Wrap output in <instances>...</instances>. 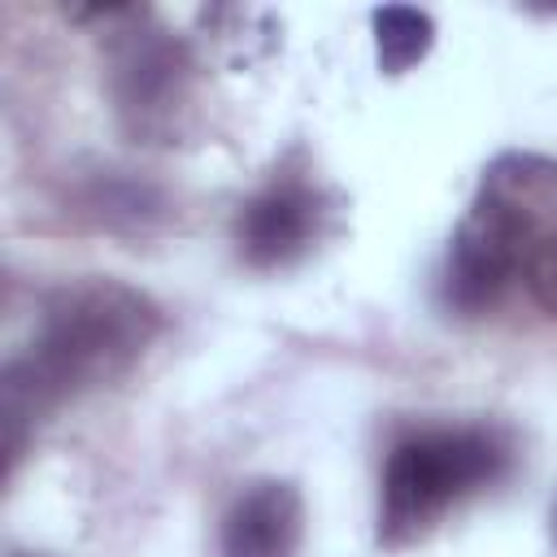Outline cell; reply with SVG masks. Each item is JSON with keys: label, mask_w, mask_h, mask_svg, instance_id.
Returning <instances> with one entry per match:
<instances>
[{"label": "cell", "mask_w": 557, "mask_h": 557, "mask_svg": "<svg viewBox=\"0 0 557 557\" xmlns=\"http://www.w3.org/2000/svg\"><path fill=\"white\" fill-rule=\"evenodd\" d=\"M161 309L122 278H74L57 287L35 322L26 352L9 357L0 374V431L9 466L26 435L61 400L122 379L157 339Z\"/></svg>", "instance_id": "6da1fadb"}, {"label": "cell", "mask_w": 557, "mask_h": 557, "mask_svg": "<svg viewBox=\"0 0 557 557\" xmlns=\"http://www.w3.org/2000/svg\"><path fill=\"white\" fill-rule=\"evenodd\" d=\"M557 213V161L540 152H500L479 191L457 222L444 265H440V300L448 313L474 318L492 309L522 265L531 248L553 231Z\"/></svg>", "instance_id": "7a4b0ae2"}, {"label": "cell", "mask_w": 557, "mask_h": 557, "mask_svg": "<svg viewBox=\"0 0 557 557\" xmlns=\"http://www.w3.org/2000/svg\"><path fill=\"white\" fill-rule=\"evenodd\" d=\"M509 470V444L492 426H426L405 435L379 479V544L409 548L426 540L461 500Z\"/></svg>", "instance_id": "3957f363"}, {"label": "cell", "mask_w": 557, "mask_h": 557, "mask_svg": "<svg viewBox=\"0 0 557 557\" xmlns=\"http://www.w3.org/2000/svg\"><path fill=\"white\" fill-rule=\"evenodd\" d=\"M109 91L122 126L144 144H170L183 131L187 96H191V61L187 48L157 30H113L109 39Z\"/></svg>", "instance_id": "277c9868"}, {"label": "cell", "mask_w": 557, "mask_h": 557, "mask_svg": "<svg viewBox=\"0 0 557 557\" xmlns=\"http://www.w3.org/2000/svg\"><path fill=\"white\" fill-rule=\"evenodd\" d=\"M326 222L322 191L300 174H274L235 218V248L252 270L292 265L313 248Z\"/></svg>", "instance_id": "5b68a950"}, {"label": "cell", "mask_w": 557, "mask_h": 557, "mask_svg": "<svg viewBox=\"0 0 557 557\" xmlns=\"http://www.w3.org/2000/svg\"><path fill=\"white\" fill-rule=\"evenodd\" d=\"M305 540V496L292 479L248 483L222 513L218 557H296Z\"/></svg>", "instance_id": "8992f818"}, {"label": "cell", "mask_w": 557, "mask_h": 557, "mask_svg": "<svg viewBox=\"0 0 557 557\" xmlns=\"http://www.w3.org/2000/svg\"><path fill=\"white\" fill-rule=\"evenodd\" d=\"M370 22H374V52H379V70L383 74L413 70L435 44V22H431L426 9L387 4V9H374Z\"/></svg>", "instance_id": "52a82bcc"}, {"label": "cell", "mask_w": 557, "mask_h": 557, "mask_svg": "<svg viewBox=\"0 0 557 557\" xmlns=\"http://www.w3.org/2000/svg\"><path fill=\"white\" fill-rule=\"evenodd\" d=\"M522 283H527L531 300H535L548 318H557V226L531 248V257H527V265H522Z\"/></svg>", "instance_id": "ba28073f"}, {"label": "cell", "mask_w": 557, "mask_h": 557, "mask_svg": "<svg viewBox=\"0 0 557 557\" xmlns=\"http://www.w3.org/2000/svg\"><path fill=\"white\" fill-rule=\"evenodd\" d=\"M548 535H553V548H557V500H553V509H548Z\"/></svg>", "instance_id": "9c48e42d"}]
</instances>
